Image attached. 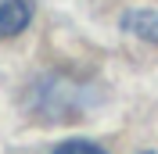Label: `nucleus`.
<instances>
[{"label":"nucleus","instance_id":"nucleus-1","mask_svg":"<svg viewBox=\"0 0 158 154\" xmlns=\"http://www.w3.org/2000/svg\"><path fill=\"white\" fill-rule=\"evenodd\" d=\"M29 25V4L25 0H0V39L18 36Z\"/></svg>","mask_w":158,"mask_h":154},{"label":"nucleus","instance_id":"nucleus-2","mask_svg":"<svg viewBox=\"0 0 158 154\" xmlns=\"http://www.w3.org/2000/svg\"><path fill=\"white\" fill-rule=\"evenodd\" d=\"M122 29L133 32V36L148 39V43H158V7H137L122 18Z\"/></svg>","mask_w":158,"mask_h":154},{"label":"nucleus","instance_id":"nucleus-3","mask_svg":"<svg viewBox=\"0 0 158 154\" xmlns=\"http://www.w3.org/2000/svg\"><path fill=\"white\" fill-rule=\"evenodd\" d=\"M54 154H104L97 144H90V140H69V144H61Z\"/></svg>","mask_w":158,"mask_h":154},{"label":"nucleus","instance_id":"nucleus-4","mask_svg":"<svg viewBox=\"0 0 158 154\" xmlns=\"http://www.w3.org/2000/svg\"><path fill=\"white\" fill-rule=\"evenodd\" d=\"M144 154H151V151H144Z\"/></svg>","mask_w":158,"mask_h":154}]
</instances>
